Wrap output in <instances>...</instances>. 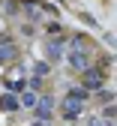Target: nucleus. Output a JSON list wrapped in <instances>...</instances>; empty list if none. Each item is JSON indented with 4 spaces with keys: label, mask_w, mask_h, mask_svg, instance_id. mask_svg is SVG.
<instances>
[{
    "label": "nucleus",
    "mask_w": 117,
    "mask_h": 126,
    "mask_svg": "<svg viewBox=\"0 0 117 126\" xmlns=\"http://www.w3.org/2000/svg\"><path fill=\"white\" fill-rule=\"evenodd\" d=\"M81 114H84V102H72V99L63 96V102H60V117H63L66 123H75Z\"/></svg>",
    "instance_id": "3"
},
{
    "label": "nucleus",
    "mask_w": 117,
    "mask_h": 126,
    "mask_svg": "<svg viewBox=\"0 0 117 126\" xmlns=\"http://www.w3.org/2000/svg\"><path fill=\"white\" fill-rule=\"evenodd\" d=\"M33 111H36V120H51L54 117V99L51 96H39L36 105H33Z\"/></svg>",
    "instance_id": "4"
},
{
    "label": "nucleus",
    "mask_w": 117,
    "mask_h": 126,
    "mask_svg": "<svg viewBox=\"0 0 117 126\" xmlns=\"http://www.w3.org/2000/svg\"><path fill=\"white\" fill-rule=\"evenodd\" d=\"M114 96H111V90H96V102L99 105H105V102H111Z\"/></svg>",
    "instance_id": "10"
},
{
    "label": "nucleus",
    "mask_w": 117,
    "mask_h": 126,
    "mask_svg": "<svg viewBox=\"0 0 117 126\" xmlns=\"http://www.w3.org/2000/svg\"><path fill=\"white\" fill-rule=\"evenodd\" d=\"M36 99H39L36 90H27V87H24V90L18 93V105H21V108H33V105H36Z\"/></svg>",
    "instance_id": "7"
},
{
    "label": "nucleus",
    "mask_w": 117,
    "mask_h": 126,
    "mask_svg": "<svg viewBox=\"0 0 117 126\" xmlns=\"http://www.w3.org/2000/svg\"><path fill=\"white\" fill-rule=\"evenodd\" d=\"M48 72H51V63H48V60H39L36 66H33V75H36V78H45Z\"/></svg>",
    "instance_id": "9"
},
{
    "label": "nucleus",
    "mask_w": 117,
    "mask_h": 126,
    "mask_svg": "<svg viewBox=\"0 0 117 126\" xmlns=\"http://www.w3.org/2000/svg\"><path fill=\"white\" fill-rule=\"evenodd\" d=\"M15 54H18V48H15L9 39L0 45V63H9V60H15Z\"/></svg>",
    "instance_id": "8"
},
{
    "label": "nucleus",
    "mask_w": 117,
    "mask_h": 126,
    "mask_svg": "<svg viewBox=\"0 0 117 126\" xmlns=\"http://www.w3.org/2000/svg\"><path fill=\"white\" fill-rule=\"evenodd\" d=\"M66 99H72V102H84V105H87L90 90H84L81 84H75V87H69V90H66Z\"/></svg>",
    "instance_id": "5"
},
{
    "label": "nucleus",
    "mask_w": 117,
    "mask_h": 126,
    "mask_svg": "<svg viewBox=\"0 0 117 126\" xmlns=\"http://www.w3.org/2000/svg\"><path fill=\"white\" fill-rule=\"evenodd\" d=\"M33 126H51V120H36Z\"/></svg>",
    "instance_id": "12"
},
{
    "label": "nucleus",
    "mask_w": 117,
    "mask_h": 126,
    "mask_svg": "<svg viewBox=\"0 0 117 126\" xmlns=\"http://www.w3.org/2000/svg\"><path fill=\"white\" fill-rule=\"evenodd\" d=\"M63 51H66V36L54 33L51 39L45 42V57H48V63H54V60H60V57H63Z\"/></svg>",
    "instance_id": "2"
},
{
    "label": "nucleus",
    "mask_w": 117,
    "mask_h": 126,
    "mask_svg": "<svg viewBox=\"0 0 117 126\" xmlns=\"http://www.w3.org/2000/svg\"><path fill=\"white\" fill-rule=\"evenodd\" d=\"M87 126H114V120H105V117H90Z\"/></svg>",
    "instance_id": "11"
},
{
    "label": "nucleus",
    "mask_w": 117,
    "mask_h": 126,
    "mask_svg": "<svg viewBox=\"0 0 117 126\" xmlns=\"http://www.w3.org/2000/svg\"><path fill=\"white\" fill-rule=\"evenodd\" d=\"M18 93H3L0 96V111H18Z\"/></svg>",
    "instance_id": "6"
},
{
    "label": "nucleus",
    "mask_w": 117,
    "mask_h": 126,
    "mask_svg": "<svg viewBox=\"0 0 117 126\" xmlns=\"http://www.w3.org/2000/svg\"><path fill=\"white\" fill-rule=\"evenodd\" d=\"M63 57H66V63H69V69L84 72L87 66H93V60H96V45H93L84 33H75L72 39H66Z\"/></svg>",
    "instance_id": "1"
}]
</instances>
